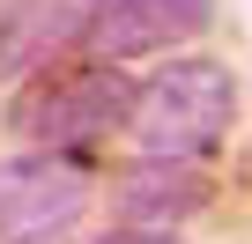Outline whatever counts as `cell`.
I'll list each match as a JSON object with an SVG mask.
<instances>
[{
    "label": "cell",
    "mask_w": 252,
    "mask_h": 244,
    "mask_svg": "<svg viewBox=\"0 0 252 244\" xmlns=\"http://www.w3.org/2000/svg\"><path fill=\"white\" fill-rule=\"evenodd\" d=\"M237 126V81L222 59H171L149 74L126 104V134L141 141V156H186L208 163Z\"/></svg>",
    "instance_id": "6da1fadb"
},
{
    "label": "cell",
    "mask_w": 252,
    "mask_h": 244,
    "mask_svg": "<svg viewBox=\"0 0 252 244\" xmlns=\"http://www.w3.org/2000/svg\"><path fill=\"white\" fill-rule=\"evenodd\" d=\"M134 81L119 67H37L15 96H8V134H23L30 148H82L111 126H126Z\"/></svg>",
    "instance_id": "7a4b0ae2"
},
{
    "label": "cell",
    "mask_w": 252,
    "mask_h": 244,
    "mask_svg": "<svg viewBox=\"0 0 252 244\" xmlns=\"http://www.w3.org/2000/svg\"><path fill=\"white\" fill-rule=\"evenodd\" d=\"M96 192V170L74 148H30L0 163V244H30L67 229Z\"/></svg>",
    "instance_id": "3957f363"
},
{
    "label": "cell",
    "mask_w": 252,
    "mask_h": 244,
    "mask_svg": "<svg viewBox=\"0 0 252 244\" xmlns=\"http://www.w3.org/2000/svg\"><path fill=\"white\" fill-rule=\"evenodd\" d=\"M208 23H215V0H104L82 37H89V52L104 67H119V59H149V52L193 45Z\"/></svg>",
    "instance_id": "277c9868"
},
{
    "label": "cell",
    "mask_w": 252,
    "mask_h": 244,
    "mask_svg": "<svg viewBox=\"0 0 252 244\" xmlns=\"http://www.w3.org/2000/svg\"><path fill=\"white\" fill-rule=\"evenodd\" d=\"M111 200L134 229H178L186 215H200L215 200V178H208V163H186V156H141L111 185Z\"/></svg>",
    "instance_id": "5b68a950"
},
{
    "label": "cell",
    "mask_w": 252,
    "mask_h": 244,
    "mask_svg": "<svg viewBox=\"0 0 252 244\" xmlns=\"http://www.w3.org/2000/svg\"><path fill=\"white\" fill-rule=\"evenodd\" d=\"M104 0H0V81L37 74L52 52H67Z\"/></svg>",
    "instance_id": "8992f818"
},
{
    "label": "cell",
    "mask_w": 252,
    "mask_h": 244,
    "mask_svg": "<svg viewBox=\"0 0 252 244\" xmlns=\"http://www.w3.org/2000/svg\"><path fill=\"white\" fill-rule=\"evenodd\" d=\"M96 244H178V229H134V222H119V229L96 237Z\"/></svg>",
    "instance_id": "52a82bcc"
}]
</instances>
